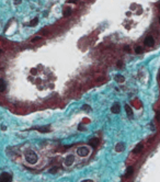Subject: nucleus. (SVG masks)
<instances>
[{"instance_id":"f257e3e1","label":"nucleus","mask_w":160,"mask_h":182,"mask_svg":"<svg viewBox=\"0 0 160 182\" xmlns=\"http://www.w3.org/2000/svg\"><path fill=\"white\" fill-rule=\"evenodd\" d=\"M25 160L31 164L36 163L37 161V155L33 150H26L25 151Z\"/></svg>"},{"instance_id":"4468645a","label":"nucleus","mask_w":160,"mask_h":182,"mask_svg":"<svg viewBox=\"0 0 160 182\" xmlns=\"http://www.w3.org/2000/svg\"><path fill=\"white\" fill-rule=\"evenodd\" d=\"M115 80L117 81V82H120V83H123L125 81V78L122 76V75H117V76L115 77Z\"/></svg>"},{"instance_id":"9d476101","label":"nucleus","mask_w":160,"mask_h":182,"mask_svg":"<svg viewBox=\"0 0 160 182\" xmlns=\"http://www.w3.org/2000/svg\"><path fill=\"white\" fill-rule=\"evenodd\" d=\"M125 149V145H124V143H117L116 144V146H115V150L117 151V153H122L123 150Z\"/></svg>"},{"instance_id":"393cba45","label":"nucleus","mask_w":160,"mask_h":182,"mask_svg":"<svg viewBox=\"0 0 160 182\" xmlns=\"http://www.w3.org/2000/svg\"><path fill=\"white\" fill-rule=\"evenodd\" d=\"M81 182H93L91 179H87V180H83V181H81Z\"/></svg>"},{"instance_id":"423d86ee","label":"nucleus","mask_w":160,"mask_h":182,"mask_svg":"<svg viewBox=\"0 0 160 182\" xmlns=\"http://www.w3.org/2000/svg\"><path fill=\"white\" fill-rule=\"evenodd\" d=\"M142 150H144V144H142V143H139V144H137V146L133 149V153L134 155H138V153H142Z\"/></svg>"},{"instance_id":"dca6fc26","label":"nucleus","mask_w":160,"mask_h":182,"mask_svg":"<svg viewBox=\"0 0 160 182\" xmlns=\"http://www.w3.org/2000/svg\"><path fill=\"white\" fill-rule=\"evenodd\" d=\"M37 23H38V18H34V19L28 23V25H30V26H35Z\"/></svg>"},{"instance_id":"20e7f679","label":"nucleus","mask_w":160,"mask_h":182,"mask_svg":"<svg viewBox=\"0 0 160 182\" xmlns=\"http://www.w3.org/2000/svg\"><path fill=\"white\" fill-rule=\"evenodd\" d=\"M74 161H75L74 155H68L67 157L65 158V160H64V164H65L66 167H70L72 163H74Z\"/></svg>"},{"instance_id":"6ab92c4d","label":"nucleus","mask_w":160,"mask_h":182,"mask_svg":"<svg viewBox=\"0 0 160 182\" xmlns=\"http://www.w3.org/2000/svg\"><path fill=\"white\" fill-rule=\"evenodd\" d=\"M82 109L83 110H85V111H89L90 109H91V107L89 106V105H87V104H85V105H82Z\"/></svg>"},{"instance_id":"a878e982","label":"nucleus","mask_w":160,"mask_h":182,"mask_svg":"<svg viewBox=\"0 0 160 182\" xmlns=\"http://www.w3.org/2000/svg\"><path fill=\"white\" fill-rule=\"evenodd\" d=\"M78 129H79V131H83V129H85V128H83V127H82V125H79Z\"/></svg>"},{"instance_id":"f8f14e48","label":"nucleus","mask_w":160,"mask_h":182,"mask_svg":"<svg viewBox=\"0 0 160 182\" xmlns=\"http://www.w3.org/2000/svg\"><path fill=\"white\" fill-rule=\"evenodd\" d=\"M7 86H6V82H4L2 79H0V92H3L6 90Z\"/></svg>"},{"instance_id":"2eb2a0df","label":"nucleus","mask_w":160,"mask_h":182,"mask_svg":"<svg viewBox=\"0 0 160 182\" xmlns=\"http://www.w3.org/2000/svg\"><path fill=\"white\" fill-rule=\"evenodd\" d=\"M63 14H64V17H69V15L71 14V9H70V8H66V9H64Z\"/></svg>"},{"instance_id":"bb28decb","label":"nucleus","mask_w":160,"mask_h":182,"mask_svg":"<svg viewBox=\"0 0 160 182\" xmlns=\"http://www.w3.org/2000/svg\"><path fill=\"white\" fill-rule=\"evenodd\" d=\"M20 2H21V0H14V3L15 4H19Z\"/></svg>"},{"instance_id":"cd10ccee","label":"nucleus","mask_w":160,"mask_h":182,"mask_svg":"<svg viewBox=\"0 0 160 182\" xmlns=\"http://www.w3.org/2000/svg\"><path fill=\"white\" fill-rule=\"evenodd\" d=\"M6 128H7V127L4 126V125H2V126H1V129H2V131H6Z\"/></svg>"},{"instance_id":"a211bd4d","label":"nucleus","mask_w":160,"mask_h":182,"mask_svg":"<svg viewBox=\"0 0 160 182\" xmlns=\"http://www.w3.org/2000/svg\"><path fill=\"white\" fill-rule=\"evenodd\" d=\"M156 120H157L158 122H160V111H158L157 113H156Z\"/></svg>"},{"instance_id":"6e6552de","label":"nucleus","mask_w":160,"mask_h":182,"mask_svg":"<svg viewBox=\"0 0 160 182\" xmlns=\"http://www.w3.org/2000/svg\"><path fill=\"white\" fill-rule=\"evenodd\" d=\"M111 111H112V113H114V114H118V113H120V111H121L120 104H118V103H114V104L112 105V107H111Z\"/></svg>"},{"instance_id":"7c9ffc66","label":"nucleus","mask_w":160,"mask_h":182,"mask_svg":"<svg viewBox=\"0 0 160 182\" xmlns=\"http://www.w3.org/2000/svg\"><path fill=\"white\" fill-rule=\"evenodd\" d=\"M159 79H160V75H159Z\"/></svg>"},{"instance_id":"7ed1b4c3","label":"nucleus","mask_w":160,"mask_h":182,"mask_svg":"<svg viewBox=\"0 0 160 182\" xmlns=\"http://www.w3.org/2000/svg\"><path fill=\"white\" fill-rule=\"evenodd\" d=\"M12 181V175L8 172H3L0 174V182H11Z\"/></svg>"},{"instance_id":"9b49d317","label":"nucleus","mask_w":160,"mask_h":182,"mask_svg":"<svg viewBox=\"0 0 160 182\" xmlns=\"http://www.w3.org/2000/svg\"><path fill=\"white\" fill-rule=\"evenodd\" d=\"M125 111H126L127 115H128L129 117L133 116V110H132V107H131V105H129V104H125Z\"/></svg>"},{"instance_id":"1a4fd4ad","label":"nucleus","mask_w":160,"mask_h":182,"mask_svg":"<svg viewBox=\"0 0 160 182\" xmlns=\"http://www.w3.org/2000/svg\"><path fill=\"white\" fill-rule=\"evenodd\" d=\"M155 41H153V37L152 36H147L145 38V45L146 46H152Z\"/></svg>"},{"instance_id":"f03ea898","label":"nucleus","mask_w":160,"mask_h":182,"mask_svg":"<svg viewBox=\"0 0 160 182\" xmlns=\"http://www.w3.org/2000/svg\"><path fill=\"white\" fill-rule=\"evenodd\" d=\"M77 153H78V156H80V157H87L90 153V149L88 148L87 146H79L78 148H77Z\"/></svg>"},{"instance_id":"f3484780","label":"nucleus","mask_w":160,"mask_h":182,"mask_svg":"<svg viewBox=\"0 0 160 182\" xmlns=\"http://www.w3.org/2000/svg\"><path fill=\"white\" fill-rule=\"evenodd\" d=\"M135 52L137 53V54H141V53L144 52V49H142V47H140V46H137V47L135 48Z\"/></svg>"},{"instance_id":"5701e85b","label":"nucleus","mask_w":160,"mask_h":182,"mask_svg":"<svg viewBox=\"0 0 160 182\" xmlns=\"http://www.w3.org/2000/svg\"><path fill=\"white\" fill-rule=\"evenodd\" d=\"M57 169H58V168H53L52 170L49 171V172H50V173H54V172H56V171H57Z\"/></svg>"},{"instance_id":"4be33fe9","label":"nucleus","mask_w":160,"mask_h":182,"mask_svg":"<svg viewBox=\"0 0 160 182\" xmlns=\"http://www.w3.org/2000/svg\"><path fill=\"white\" fill-rule=\"evenodd\" d=\"M116 66H117L118 68H122L123 67V63H122V61H118V63L116 64Z\"/></svg>"},{"instance_id":"39448f33","label":"nucleus","mask_w":160,"mask_h":182,"mask_svg":"<svg viewBox=\"0 0 160 182\" xmlns=\"http://www.w3.org/2000/svg\"><path fill=\"white\" fill-rule=\"evenodd\" d=\"M31 129H35V131H38L41 133H48V132H50V128L48 126H34Z\"/></svg>"},{"instance_id":"aec40b11","label":"nucleus","mask_w":160,"mask_h":182,"mask_svg":"<svg viewBox=\"0 0 160 182\" xmlns=\"http://www.w3.org/2000/svg\"><path fill=\"white\" fill-rule=\"evenodd\" d=\"M42 37L41 36H35V37H33V39H32V42H36V41H39Z\"/></svg>"},{"instance_id":"0eeeda50","label":"nucleus","mask_w":160,"mask_h":182,"mask_svg":"<svg viewBox=\"0 0 160 182\" xmlns=\"http://www.w3.org/2000/svg\"><path fill=\"white\" fill-rule=\"evenodd\" d=\"M89 144L91 145L92 148H96V147L99 146V144H100V139L99 138H91V139L89 140Z\"/></svg>"},{"instance_id":"b1692460","label":"nucleus","mask_w":160,"mask_h":182,"mask_svg":"<svg viewBox=\"0 0 160 182\" xmlns=\"http://www.w3.org/2000/svg\"><path fill=\"white\" fill-rule=\"evenodd\" d=\"M78 1V0H67L68 3H71V2H74V3H76V2Z\"/></svg>"},{"instance_id":"412c9836","label":"nucleus","mask_w":160,"mask_h":182,"mask_svg":"<svg viewBox=\"0 0 160 182\" xmlns=\"http://www.w3.org/2000/svg\"><path fill=\"white\" fill-rule=\"evenodd\" d=\"M124 50L125 52H131V48H129V46H124Z\"/></svg>"},{"instance_id":"ddd939ff","label":"nucleus","mask_w":160,"mask_h":182,"mask_svg":"<svg viewBox=\"0 0 160 182\" xmlns=\"http://www.w3.org/2000/svg\"><path fill=\"white\" fill-rule=\"evenodd\" d=\"M133 171H134L133 166H129L128 168L126 169V173H125V177H128V175H131L132 173H133Z\"/></svg>"},{"instance_id":"c756f323","label":"nucleus","mask_w":160,"mask_h":182,"mask_svg":"<svg viewBox=\"0 0 160 182\" xmlns=\"http://www.w3.org/2000/svg\"><path fill=\"white\" fill-rule=\"evenodd\" d=\"M0 53H1V48H0Z\"/></svg>"},{"instance_id":"c85d7f7f","label":"nucleus","mask_w":160,"mask_h":182,"mask_svg":"<svg viewBox=\"0 0 160 182\" xmlns=\"http://www.w3.org/2000/svg\"><path fill=\"white\" fill-rule=\"evenodd\" d=\"M159 23H160V17H159Z\"/></svg>"}]
</instances>
